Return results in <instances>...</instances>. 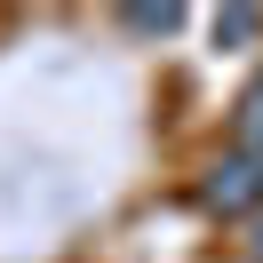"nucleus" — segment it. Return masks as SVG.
Here are the masks:
<instances>
[{
  "instance_id": "5",
  "label": "nucleus",
  "mask_w": 263,
  "mask_h": 263,
  "mask_svg": "<svg viewBox=\"0 0 263 263\" xmlns=\"http://www.w3.org/2000/svg\"><path fill=\"white\" fill-rule=\"evenodd\" d=\"M239 255H247V263H263V208L239 223Z\"/></svg>"
},
{
  "instance_id": "1",
  "label": "nucleus",
  "mask_w": 263,
  "mask_h": 263,
  "mask_svg": "<svg viewBox=\"0 0 263 263\" xmlns=\"http://www.w3.org/2000/svg\"><path fill=\"white\" fill-rule=\"evenodd\" d=\"M199 199H208L215 215H239V223H247V215L263 208V152H247V144H231L223 160L208 167V183H199Z\"/></svg>"
},
{
  "instance_id": "3",
  "label": "nucleus",
  "mask_w": 263,
  "mask_h": 263,
  "mask_svg": "<svg viewBox=\"0 0 263 263\" xmlns=\"http://www.w3.org/2000/svg\"><path fill=\"white\" fill-rule=\"evenodd\" d=\"M231 144H247V152H263V80L239 96V120H231Z\"/></svg>"
},
{
  "instance_id": "2",
  "label": "nucleus",
  "mask_w": 263,
  "mask_h": 263,
  "mask_svg": "<svg viewBox=\"0 0 263 263\" xmlns=\"http://www.w3.org/2000/svg\"><path fill=\"white\" fill-rule=\"evenodd\" d=\"M120 24H128V32H144V40H167V32L183 24V8H167V0L152 8V0H144V8H120Z\"/></svg>"
},
{
  "instance_id": "4",
  "label": "nucleus",
  "mask_w": 263,
  "mask_h": 263,
  "mask_svg": "<svg viewBox=\"0 0 263 263\" xmlns=\"http://www.w3.org/2000/svg\"><path fill=\"white\" fill-rule=\"evenodd\" d=\"M255 32H263V8H215V48H223V40L239 48V40H255Z\"/></svg>"
}]
</instances>
